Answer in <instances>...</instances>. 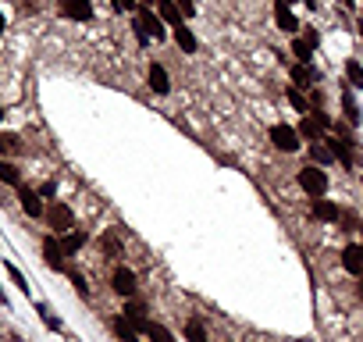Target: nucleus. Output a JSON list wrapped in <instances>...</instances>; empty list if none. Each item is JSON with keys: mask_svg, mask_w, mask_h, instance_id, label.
<instances>
[{"mask_svg": "<svg viewBox=\"0 0 363 342\" xmlns=\"http://www.w3.org/2000/svg\"><path fill=\"white\" fill-rule=\"evenodd\" d=\"M299 189H303L307 197H313V200L324 197V192H328V175H324V168L310 164V168L299 171Z\"/></svg>", "mask_w": 363, "mask_h": 342, "instance_id": "f257e3e1", "label": "nucleus"}, {"mask_svg": "<svg viewBox=\"0 0 363 342\" xmlns=\"http://www.w3.org/2000/svg\"><path fill=\"white\" fill-rule=\"evenodd\" d=\"M43 218H47V225L57 232V235H68L72 228H75V214H72V207L68 203H50L47 210H43Z\"/></svg>", "mask_w": 363, "mask_h": 342, "instance_id": "f03ea898", "label": "nucleus"}, {"mask_svg": "<svg viewBox=\"0 0 363 342\" xmlns=\"http://www.w3.org/2000/svg\"><path fill=\"white\" fill-rule=\"evenodd\" d=\"M271 143L282 150V154H295V150H299V128H292L285 121L271 125Z\"/></svg>", "mask_w": 363, "mask_h": 342, "instance_id": "7ed1b4c3", "label": "nucleus"}, {"mask_svg": "<svg viewBox=\"0 0 363 342\" xmlns=\"http://www.w3.org/2000/svg\"><path fill=\"white\" fill-rule=\"evenodd\" d=\"M136 32L154 36V39H164V36H167L164 21L157 18V11H154V8H139V14H136Z\"/></svg>", "mask_w": 363, "mask_h": 342, "instance_id": "20e7f679", "label": "nucleus"}, {"mask_svg": "<svg viewBox=\"0 0 363 342\" xmlns=\"http://www.w3.org/2000/svg\"><path fill=\"white\" fill-rule=\"evenodd\" d=\"M328 114H320V111H310L303 121H299V136H307V139H324L328 132Z\"/></svg>", "mask_w": 363, "mask_h": 342, "instance_id": "39448f33", "label": "nucleus"}, {"mask_svg": "<svg viewBox=\"0 0 363 342\" xmlns=\"http://www.w3.org/2000/svg\"><path fill=\"white\" fill-rule=\"evenodd\" d=\"M64 246H61V239L57 235H47V239H43V261H47L54 271H68V264H64Z\"/></svg>", "mask_w": 363, "mask_h": 342, "instance_id": "423d86ee", "label": "nucleus"}, {"mask_svg": "<svg viewBox=\"0 0 363 342\" xmlns=\"http://www.w3.org/2000/svg\"><path fill=\"white\" fill-rule=\"evenodd\" d=\"M57 11L64 18H72V21H90L93 18V4H90V0H61Z\"/></svg>", "mask_w": 363, "mask_h": 342, "instance_id": "0eeeda50", "label": "nucleus"}, {"mask_svg": "<svg viewBox=\"0 0 363 342\" xmlns=\"http://www.w3.org/2000/svg\"><path fill=\"white\" fill-rule=\"evenodd\" d=\"M111 285H114V292H121V296H136V289H139L136 271H128V268H114Z\"/></svg>", "mask_w": 363, "mask_h": 342, "instance_id": "6e6552de", "label": "nucleus"}, {"mask_svg": "<svg viewBox=\"0 0 363 342\" xmlns=\"http://www.w3.org/2000/svg\"><path fill=\"white\" fill-rule=\"evenodd\" d=\"M157 18L164 21V26H171V29L185 26V18H182V11L175 8V0H157Z\"/></svg>", "mask_w": 363, "mask_h": 342, "instance_id": "1a4fd4ad", "label": "nucleus"}, {"mask_svg": "<svg viewBox=\"0 0 363 342\" xmlns=\"http://www.w3.org/2000/svg\"><path fill=\"white\" fill-rule=\"evenodd\" d=\"M274 21H278V29H285L292 36L299 29V21H295V14H292V8L285 4V0H274Z\"/></svg>", "mask_w": 363, "mask_h": 342, "instance_id": "9d476101", "label": "nucleus"}, {"mask_svg": "<svg viewBox=\"0 0 363 342\" xmlns=\"http://www.w3.org/2000/svg\"><path fill=\"white\" fill-rule=\"evenodd\" d=\"M342 268H346L349 274H363V246H346L342 250Z\"/></svg>", "mask_w": 363, "mask_h": 342, "instance_id": "9b49d317", "label": "nucleus"}, {"mask_svg": "<svg viewBox=\"0 0 363 342\" xmlns=\"http://www.w3.org/2000/svg\"><path fill=\"white\" fill-rule=\"evenodd\" d=\"M149 90H154L157 97H164L171 90V79L164 72V64H149Z\"/></svg>", "mask_w": 363, "mask_h": 342, "instance_id": "f8f14e48", "label": "nucleus"}, {"mask_svg": "<svg viewBox=\"0 0 363 342\" xmlns=\"http://www.w3.org/2000/svg\"><path fill=\"white\" fill-rule=\"evenodd\" d=\"M125 321H128V325H132L136 332H146V328H149L146 307H143V303H128V307H125Z\"/></svg>", "mask_w": 363, "mask_h": 342, "instance_id": "ddd939ff", "label": "nucleus"}, {"mask_svg": "<svg viewBox=\"0 0 363 342\" xmlns=\"http://www.w3.org/2000/svg\"><path fill=\"white\" fill-rule=\"evenodd\" d=\"M18 200H21V210H25L29 218H39V214L47 210V207H43V200L36 197L32 189H21V192H18Z\"/></svg>", "mask_w": 363, "mask_h": 342, "instance_id": "4468645a", "label": "nucleus"}, {"mask_svg": "<svg viewBox=\"0 0 363 342\" xmlns=\"http://www.w3.org/2000/svg\"><path fill=\"white\" fill-rule=\"evenodd\" d=\"M324 146L331 150V157H335L338 164H346V168H353V150H349V143H346V139H328Z\"/></svg>", "mask_w": 363, "mask_h": 342, "instance_id": "2eb2a0df", "label": "nucleus"}, {"mask_svg": "<svg viewBox=\"0 0 363 342\" xmlns=\"http://www.w3.org/2000/svg\"><path fill=\"white\" fill-rule=\"evenodd\" d=\"M175 43H178V47H182L185 54H196V47H200L196 36H192V29H185V26H178V29H175Z\"/></svg>", "mask_w": 363, "mask_h": 342, "instance_id": "dca6fc26", "label": "nucleus"}, {"mask_svg": "<svg viewBox=\"0 0 363 342\" xmlns=\"http://www.w3.org/2000/svg\"><path fill=\"white\" fill-rule=\"evenodd\" d=\"M313 218H320V221H335V218H338V207L328 203V200H313Z\"/></svg>", "mask_w": 363, "mask_h": 342, "instance_id": "f3484780", "label": "nucleus"}, {"mask_svg": "<svg viewBox=\"0 0 363 342\" xmlns=\"http://www.w3.org/2000/svg\"><path fill=\"white\" fill-rule=\"evenodd\" d=\"M61 246H64V253H75V250H82V246H85V232L72 228V232L61 239Z\"/></svg>", "mask_w": 363, "mask_h": 342, "instance_id": "a211bd4d", "label": "nucleus"}, {"mask_svg": "<svg viewBox=\"0 0 363 342\" xmlns=\"http://www.w3.org/2000/svg\"><path fill=\"white\" fill-rule=\"evenodd\" d=\"M342 111H346V121L349 125H360V107H356L353 93H342Z\"/></svg>", "mask_w": 363, "mask_h": 342, "instance_id": "6ab92c4d", "label": "nucleus"}, {"mask_svg": "<svg viewBox=\"0 0 363 342\" xmlns=\"http://www.w3.org/2000/svg\"><path fill=\"white\" fill-rule=\"evenodd\" d=\"M310 157H313V164H317V168H320V164L328 168V164L335 161V157H331V150H328V146H320V143H313V146H310Z\"/></svg>", "mask_w": 363, "mask_h": 342, "instance_id": "aec40b11", "label": "nucleus"}, {"mask_svg": "<svg viewBox=\"0 0 363 342\" xmlns=\"http://www.w3.org/2000/svg\"><path fill=\"white\" fill-rule=\"evenodd\" d=\"M146 335H149V342H175V335H171V332H167L164 325H154V321H149Z\"/></svg>", "mask_w": 363, "mask_h": 342, "instance_id": "412c9836", "label": "nucleus"}, {"mask_svg": "<svg viewBox=\"0 0 363 342\" xmlns=\"http://www.w3.org/2000/svg\"><path fill=\"white\" fill-rule=\"evenodd\" d=\"M289 103L295 107L299 114H310V107H307V97H303V90H295V86H289Z\"/></svg>", "mask_w": 363, "mask_h": 342, "instance_id": "4be33fe9", "label": "nucleus"}, {"mask_svg": "<svg viewBox=\"0 0 363 342\" xmlns=\"http://www.w3.org/2000/svg\"><path fill=\"white\" fill-rule=\"evenodd\" d=\"M185 335H189V342H210V339H207V328L200 325V321H189V325H185Z\"/></svg>", "mask_w": 363, "mask_h": 342, "instance_id": "5701e85b", "label": "nucleus"}, {"mask_svg": "<svg viewBox=\"0 0 363 342\" xmlns=\"http://www.w3.org/2000/svg\"><path fill=\"white\" fill-rule=\"evenodd\" d=\"M114 332H118V339H121V342H136V328L128 325L125 317H118V321H114Z\"/></svg>", "mask_w": 363, "mask_h": 342, "instance_id": "b1692460", "label": "nucleus"}, {"mask_svg": "<svg viewBox=\"0 0 363 342\" xmlns=\"http://www.w3.org/2000/svg\"><path fill=\"white\" fill-rule=\"evenodd\" d=\"M18 168L14 164H8V161H0V182H8V185H18Z\"/></svg>", "mask_w": 363, "mask_h": 342, "instance_id": "393cba45", "label": "nucleus"}, {"mask_svg": "<svg viewBox=\"0 0 363 342\" xmlns=\"http://www.w3.org/2000/svg\"><path fill=\"white\" fill-rule=\"evenodd\" d=\"M292 57L299 61V64H310V47L303 39H292Z\"/></svg>", "mask_w": 363, "mask_h": 342, "instance_id": "a878e982", "label": "nucleus"}, {"mask_svg": "<svg viewBox=\"0 0 363 342\" xmlns=\"http://www.w3.org/2000/svg\"><path fill=\"white\" fill-rule=\"evenodd\" d=\"M346 75H349L353 86H363V64H360V61H349V64H346Z\"/></svg>", "mask_w": 363, "mask_h": 342, "instance_id": "bb28decb", "label": "nucleus"}, {"mask_svg": "<svg viewBox=\"0 0 363 342\" xmlns=\"http://www.w3.org/2000/svg\"><path fill=\"white\" fill-rule=\"evenodd\" d=\"M8 274H11V282H14L21 292H29V285H25V274H21L18 268H11V264H8Z\"/></svg>", "mask_w": 363, "mask_h": 342, "instance_id": "cd10ccee", "label": "nucleus"}, {"mask_svg": "<svg viewBox=\"0 0 363 342\" xmlns=\"http://www.w3.org/2000/svg\"><path fill=\"white\" fill-rule=\"evenodd\" d=\"M72 285H75L79 296H90V285H85V278H82L79 271H72Z\"/></svg>", "mask_w": 363, "mask_h": 342, "instance_id": "c85d7f7f", "label": "nucleus"}, {"mask_svg": "<svg viewBox=\"0 0 363 342\" xmlns=\"http://www.w3.org/2000/svg\"><path fill=\"white\" fill-rule=\"evenodd\" d=\"M175 8L182 11V18H192V14H196V4H192V0H175Z\"/></svg>", "mask_w": 363, "mask_h": 342, "instance_id": "c756f323", "label": "nucleus"}, {"mask_svg": "<svg viewBox=\"0 0 363 342\" xmlns=\"http://www.w3.org/2000/svg\"><path fill=\"white\" fill-rule=\"evenodd\" d=\"M299 39H303V43H307V47H310V50H313V47H317V43H320V36H317L313 29H307V32H303V36H299Z\"/></svg>", "mask_w": 363, "mask_h": 342, "instance_id": "7c9ffc66", "label": "nucleus"}, {"mask_svg": "<svg viewBox=\"0 0 363 342\" xmlns=\"http://www.w3.org/2000/svg\"><path fill=\"white\" fill-rule=\"evenodd\" d=\"M114 11H136V0H114Z\"/></svg>", "mask_w": 363, "mask_h": 342, "instance_id": "2f4dec72", "label": "nucleus"}, {"mask_svg": "<svg viewBox=\"0 0 363 342\" xmlns=\"http://www.w3.org/2000/svg\"><path fill=\"white\" fill-rule=\"evenodd\" d=\"M14 143H18L14 136H0V154H4V150H8V146H14Z\"/></svg>", "mask_w": 363, "mask_h": 342, "instance_id": "473e14b6", "label": "nucleus"}, {"mask_svg": "<svg viewBox=\"0 0 363 342\" xmlns=\"http://www.w3.org/2000/svg\"><path fill=\"white\" fill-rule=\"evenodd\" d=\"M0 32H4V14H0Z\"/></svg>", "mask_w": 363, "mask_h": 342, "instance_id": "72a5a7b5", "label": "nucleus"}, {"mask_svg": "<svg viewBox=\"0 0 363 342\" xmlns=\"http://www.w3.org/2000/svg\"><path fill=\"white\" fill-rule=\"evenodd\" d=\"M360 296H363V282H360Z\"/></svg>", "mask_w": 363, "mask_h": 342, "instance_id": "f704fd0d", "label": "nucleus"}, {"mask_svg": "<svg viewBox=\"0 0 363 342\" xmlns=\"http://www.w3.org/2000/svg\"><path fill=\"white\" fill-rule=\"evenodd\" d=\"M0 118H4V107H0Z\"/></svg>", "mask_w": 363, "mask_h": 342, "instance_id": "c9c22d12", "label": "nucleus"}, {"mask_svg": "<svg viewBox=\"0 0 363 342\" xmlns=\"http://www.w3.org/2000/svg\"><path fill=\"white\" fill-rule=\"evenodd\" d=\"M360 32H363V26H360Z\"/></svg>", "mask_w": 363, "mask_h": 342, "instance_id": "e433bc0d", "label": "nucleus"}]
</instances>
